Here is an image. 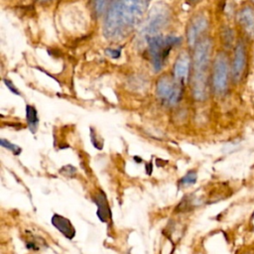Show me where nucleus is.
Instances as JSON below:
<instances>
[{"label": "nucleus", "mask_w": 254, "mask_h": 254, "mask_svg": "<svg viewBox=\"0 0 254 254\" xmlns=\"http://www.w3.org/2000/svg\"><path fill=\"white\" fill-rule=\"evenodd\" d=\"M94 201L97 205V216L102 222H108L111 218V210L108 205L105 194L102 191H100L95 196Z\"/></svg>", "instance_id": "obj_12"}, {"label": "nucleus", "mask_w": 254, "mask_h": 254, "mask_svg": "<svg viewBox=\"0 0 254 254\" xmlns=\"http://www.w3.org/2000/svg\"><path fill=\"white\" fill-rule=\"evenodd\" d=\"M248 65V53L245 43L243 41H238L234 49L233 61L231 64V75L235 82L241 81L245 72L247 71Z\"/></svg>", "instance_id": "obj_7"}, {"label": "nucleus", "mask_w": 254, "mask_h": 254, "mask_svg": "<svg viewBox=\"0 0 254 254\" xmlns=\"http://www.w3.org/2000/svg\"><path fill=\"white\" fill-rule=\"evenodd\" d=\"M169 19L170 12L167 7L162 5L154 7L143 29V32L146 35V39L153 37L154 34L163 29L167 25Z\"/></svg>", "instance_id": "obj_6"}, {"label": "nucleus", "mask_w": 254, "mask_h": 254, "mask_svg": "<svg viewBox=\"0 0 254 254\" xmlns=\"http://www.w3.org/2000/svg\"><path fill=\"white\" fill-rule=\"evenodd\" d=\"M26 118L31 132H35L39 125V117L36 108L32 105L26 106Z\"/></svg>", "instance_id": "obj_13"}, {"label": "nucleus", "mask_w": 254, "mask_h": 254, "mask_svg": "<svg viewBox=\"0 0 254 254\" xmlns=\"http://www.w3.org/2000/svg\"><path fill=\"white\" fill-rule=\"evenodd\" d=\"M67 168H68L67 171L63 168V169L61 170V172L64 173V175H66V176H70L71 174H74V173H75V169H74L72 166H67Z\"/></svg>", "instance_id": "obj_19"}, {"label": "nucleus", "mask_w": 254, "mask_h": 254, "mask_svg": "<svg viewBox=\"0 0 254 254\" xmlns=\"http://www.w3.org/2000/svg\"><path fill=\"white\" fill-rule=\"evenodd\" d=\"M229 65L227 56L219 53L213 63L212 66V86L217 94H223L228 86Z\"/></svg>", "instance_id": "obj_5"}, {"label": "nucleus", "mask_w": 254, "mask_h": 254, "mask_svg": "<svg viewBox=\"0 0 254 254\" xmlns=\"http://www.w3.org/2000/svg\"><path fill=\"white\" fill-rule=\"evenodd\" d=\"M41 1H48V0H41Z\"/></svg>", "instance_id": "obj_21"}, {"label": "nucleus", "mask_w": 254, "mask_h": 254, "mask_svg": "<svg viewBox=\"0 0 254 254\" xmlns=\"http://www.w3.org/2000/svg\"><path fill=\"white\" fill-rule=\"evenodd\" d=\"M113 0H94V11L97 15L107 12Z\"/></svg>", "instance_id": "obj_14"}, {"label": "nucleus", "mask_w": 254, "mask_h": 254, "mask_svg": "<svg viewBox=\"0 0 254 254\" xmlns=\"http://www.w3.org/2000/svg\"><path fill=\"white\" fill-rule=\"evenodd\" d=\"M146 40L148 44L150 60L156 71H159L163 68L171 50L174 47L180 45L182 41L180 37H176V36L165 37L162 35L149 37Z\"/></svg>", "instance_id": "obj_3"}, {"label": "nucleus", "mask_w": 254, "mask_h": 254, "mask_svg": "<svg viewBox=\"0 0 254 254\" xmlns=\"http://www.w3.org/2000/svg\"><path fill=\"white\" fill-rule=\"evenodd\" d=\"M157 94L169 105L177 104L183 95L182 82L168 75L162 76L157 83Z\"/></svg>", "instance_id": "obj_4"}, {"label": "nucleus", "mask_w": 254, "mask_h": 254, "mask_svg": "<svg viewBox=\"0 0 254 254\" xmlns=\"http://www.w3.org/2000/svg\"><path fill=\"white\" fill-rule=\"evenodd\" d=\"M52 224L57 228L65 238L72 239L75 235V229L71 222L64 216L55 213L52 216Z\"/></svg>", "instance_id": "obj_11"}, {"label": "nucleus", "mask_w": 254, "mask_h": 254, "mask_svg": "<svg viewBox=\"0 0 254 254\" xmlns=\"http://www.w3.org/2000/svg\"><path fill=\"white\" fill-rule=\"evenodd\" d=\"M149 0H113L106 12L103 35L107 40L124 39L141 21Z\"/></svg>", "instance_id": "obj_1"}, {"label": "nucleus", "mask_w": 254, "mask_h": 254, "mask_svg": "<svg viewBox=\"0 0 254 254\" xmlns=\"http://www.w3.org/2000/svg\"><path fill=\"white\" fill-rule=\"evenodd\" d=\"M195 181H196V173L194 171H190L182 178V180L180 181V185L183 187H187V186L193 185Z\"/></svg>", "instance_id": "obj_15"}, {"label": "nucleus", "mask_w": 254, "mask_h": 254, "mask_svg": "<svg viewBox=\"0 0 254 254\" xmlns=\"http://www.w3.org/2000/svg\"><path fill=\"white\" fill-rule=\"evenodd\" d=\"M191 2H196V1H198V0H190Z\"/></svg>", "instance_id": "obj_20"}, {"label": "nucleus", "mask_w": 254, "mask_h": 254, "mask_svg": "<svg viewBox=\"0 0 254 254\" xmlns=\"http://www.w3.org/2000/svg\"><path fill=\"white\" fill-rule=\"evenodd\" d=\"M238 22L249 39H254V9L246 6L239 12Z\"/></svg>", "instance_id": "obj_9"}, {"label": "nucleus", "mask_w": 254, "mask_h": 254, "mask_svg": "<svg viewBox=\"0 0 254 254\" xmlns=\"http://www.w3.org/2000/svg\"><path fill=\"white\" fill-rule=\"evenodd\" d=\"M190 67V59L187 53H182L174 64V76L179 81L188 78Z\"/></svg>", "instance_id": "obj_10"}, {"label": "nucleus", "mask_w": 254, "mask_h": 254, "mask_svg": "<svg viewBox=\"0 0 254 254\" xmlns=\"http://www.w3.org/2000/svg\"><path fill=\"white\" fill-rule=\"evenodd\" d=\"M208 27V21L203 15H196L190 21L187 30V41L189 46L192 47L195 45L199 36L206 31Z\"/></svg>", "instance_id": "obj_8"}, {"label": "nucleus", "mask_w": 254, "mask_h": 254, "mask_svg": "<svg viewBox=\"0 0 254 254\" xmlns=\"http://www.w3.org/2000/svg\"><path fill=\"white\" fill-rule=\"evenodd\" d=\"M0 142H1V146H2V147H4V148L10 150V151L13 152L15 155H19V154L21 153V148H20L19 146L15 145V144H12L11 142L7 141L6 139L2 138Z\"/></svg>", "instance_id": "obj_16"}, {"label": "nucleus", "mask_w": 254, "mask_h": 254, "mask_svg": "<svg viewBox=\"0 0 254 254\" xmlns=\"http://www.w3.org/2000/svg\"><path fill=\"white\" fill-rule=\"evenodd\" d=\"M105 52H106V55L111 59H118L120 58V55H121L120 49H106Z\"/></svg>", "instance_id": "obj_17"}, {"label": "nucleus", "mask_w": 254, "mask_h": 254, "mask_svg": "<svg viewBox=\"0 0 254 254\" xmlns=\"http://www.w3.org/2000/svg\"><path fill=\"white\" fill-rule=\"evenodd\" d=\"M212 43L205 38L196 43L193 57L192 93L196 100H204L207 96V68L210 61Z\"/></svg>", "instance_id": "obj_2"}, {"label": "nucleus", "mask_w": 254, "mask_h": 254, "mask_svg": "<svg viewBox=\"0 0 254 254\" xmlns=\"http://www.w3.org/2000/svg\"><path fill=\"white\" fill-rule=\"evenodd\" d=\"M4 83H5V85L8 87V89L11 91V92H13V93H15V94H17V95H20V92H19V90L16 88V86L12 83V81H10V80H8V79H4Z\"/></svg>", "instance_id": "obj_18"}]
</instances>
